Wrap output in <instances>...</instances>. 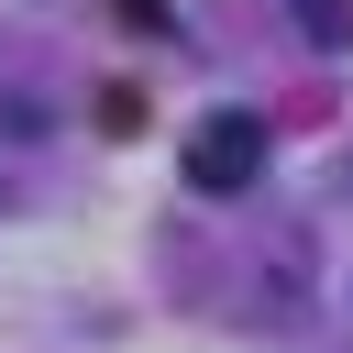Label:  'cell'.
I'll return each instance as SVG.
<instances>
[{
  "label": "cell",
  "mask_w": 353,
  "mask_h": 353,
  "mask_svg": "<svg viewBox=\"0 0 353 353\" xmlns=\"http://www.w3.org/2000/svg\"><path fill=\"white\" fill-rule=\"evenodd\" d=\"M176 176H188L199 199H243V188L265 176V110H210V121L188 132Z\"/></svg>",
  "instance_id": "obj_1"
},
{
  "label": "cell",
  "mask_w": 353,
  "mask_h": 353,
  "mask_svg": "<svg viewBox=\"0 0 353 353\" xmlns=\"http://www.w3.org/2000/svg\"><path fill=\"white\" fill-rule=\"evenodd\" d=\"M298 33L309 44H353V0H298Z\"/></svg>",
  "instance_id": "obj_2"
}]
</instances>
